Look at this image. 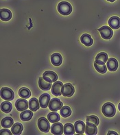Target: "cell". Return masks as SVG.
<instances>
[{"instance_id": "obj_19", "label": "cell", "mask_w": 120, "mask_h": 135, "mask_svg": "<svg viewBox=\"0 0 120 135\" xmlns=\"http://www.w3.org/2000/svg\"><path fill=\"white\" fill-rule=\"evenodd\" d=\"M80 41L82 44H84L86 46H91L93 43V40L91 38V35L88 34H82L80 37Z\"/></svg>"}, {"instance_id": "obj_12", "label": "cell", "mask_w": 120, "mask_h": 135, "mask_svg": "<svg viewBox=\"0 0 120 135\" xmlns=\"http://www.w3.org/2000/svg\"><path fill=\"white\" fill-rule=\"evenodd\" d=\"M98 133L97 126L91 122H87L85 127V134L87 135H95Z\"/></svg>"}, {"instance_id": "obj_27", "label": "cell", "mask_w": 120, "mask_h": 135, "mask_svg": "<svg viewBox=\"0 0 120 135\" xmlns=\"http://www.w3.org/2000/svg\"><path fill=\"white\" fill-rule=\"evenodd\" d=\"M47 119L49 120V122L50 123H56V122H58L60 121V115L59 114H58L56 112H51V113H50L47 115Z\"/></svg>"}, {"instance_id": "obj_26", "label": "cell", "mask_w": 120, "mask_h": 135, "mask_svg": "<svg viewBox=\"0 0 120 135\" xmlns=\"http://www.w3.org/2000/svg\"><path fill=\"white\" fill-rule=\"evenodd\" d=\"M75 127L71 123H68L65 124L64 126V134L66 135L74 134L75 133Z\"/></svg>"}, {"instance_id": "obj_35", "label": "cell", "mask_w": 120, "mask_h": 135, "mask_svg": "<svg viewBox=\"0 0 120 135\" xmlns=\"http://www.w3.org/2000/svg\"><path fill=\"white\" fill-rule=\"evenodd\" d=\"M108 2H115V0H107Z\"/></svg>"}, {"instance_id": "obj_25", "label": "cell", "mask_w": 120, "mask_h": 135, "mask_svg": "<svg viewBox=\"0 0 120 135\" xmlns=\"http://www.w3.org/2000/svg\"><path fill=\"white\" fill-rule=\"evenodd\" d=\"M33 116V113L32 110H26L24 111H22V113H21L20 118L23 121V122H26V121H29L32 119Z\"/></svg>"}, {"instance_id": "obj_32", "label": "cell", "mask_w": 120, "mask_h": 135, "mask_svg": "<svg viewBox=\"0 0 120 135\" xmlns=\"http://www.w3.org/2000/svg\"><path fill=\"white\" fill-rule=\"evenodd\" d=\"M87 122H91V123H94L96 126H98L99 123V120L97 116L95 115H90L87 117Z\"/></svg>"}, {"instance_id": "obj_1", "label": "cell", "mask_w": 120, "mask_h": 135, "mask_svg": "<svg viewBox=\"0 0 120 135\" xmlns=\"http://www.w3.org/2000/svg\"><path fill=\"white\" fill-rule=\"evenodd\" d=\"M102 111L104 116L106 117H112L115 115L116 109L113 104L111 102H107L103 105L102 108Z\"/></svg>"}, {"instance_id": "obj_14", "label": "cell", "mask_w": 120, "mask_h": 135, "mask_svg": "<svg viewBox=\"0 0 120 135\" xmlns=\"http://www.w3.org/2000/svg\"><path fill=\"white\" fill-rule=\"evenodd\" d=\"M108 25L112 29L117 30L120 27V19L118 17H111L108 20Z\"/></svg>"}, {"instance_id": "obj_8", "label": "cell", "mask_w": 120, "mask_h": 135, "mask_svg": "<svg viewBox=\"0 0 120 135\" xmlns=\"http://www.w3.org/2000/svg\"><path fill=\"white\" fill-rule=\"evenodd\" d=\"M63 84L60 81H56L51 86V93L55 96H60L62 95V89L63 87Z\"/></svg>"}, {"instance_id": "obj_7", "label": "cell", "mask_w": 120, "mask_h": 135, "mask_svg": "<svg viewBox=\"0 0 120 135\" xmlns=\"http://www.w3.org/2000/svg\"><path fill=\"white\" fill-rule=\"evenodd\" d=\"M15 107L19 111H24L29 108V103L24 98L19 99L15 102Z\"/></svg>"}, {"instance_id": "obj_29", "label": "cell", "mask_w": 120, "mask_h": 135, "mask_svg": "<svg viewBox=\"0 0 120 135\" xmlns=\"http://www.w3.org/2000/svg\"><path fill=\"white\" fill-rule=\"evenodd\" d=\"M19 95L20 96L21 98H24V99H27L29 98L31 95V92L29 89L27 88L23 87L21 88L19 91Z\"/></svg>"}, {"instance_id": "obj_18", "label": "cell", "mask_w": 120, "mask_h": 135, "mask_svg": "<svg viewBox=\"0 0 120 135\" xmlns=\"http://www.w3.org/2000/svg\"><path fill=\"white\" fill-rule=\"evenodd\" d=\"M51 62L54 66H60L63 62V57L59 53H54L51 56Z\"/></svg>"}, {"instance_id": "obj_16", "label": "cell", "mask_w": 120, "mask_h": 135, "mask_svg": "<svg viewBox=\"0 0 120 135\" xmlns=\"http://www.w3.org/2000/svg\"><path fill=\"white\" fill-rule=\"evenodd\" d=\"M108 55L105 52H100L95 57V62L98 65H105L108 61Z\"/></svg>"}, {"instance_id": "obj_24", "label": "cell", "mask_w": 120, "mask_h": 135, "mask_svg": "<svg viewBox=\"0 0 120 135\" xmlns=\"http://www.w3.org/2000/svg\"><path fill=\"white\" fill-rule=\"evenodd\" d=\"M14 121L12 118L10 117H4L1 122V125L2 127H3L4 128H10L13 126Z\"/></svg>"}, {"instance_id": "obj_2", "label": "cell", "mask_w": 120, "mask_h": 135, "mask_svg": "<svg viewBox=\"0 0 120 135\" xmlns=\"http://www.w3.org/2000/svg\"><path fill=\"white\" fill-rule=\"evenodd\" d=\"M58 11L63 15H69L72 12V6L67 2H61L58 3Z\"/></svg>"}, {"instance_id": "obj_36", "label": "cell", "mask_w": 120, "mask_h": 135, "mask_svg": "<svg viewBox=\"0 0 120 135\" xmlns=\"http://www.w3.org/2000/svg\"><path fill=\"white\" fill-rule=\"evenodd\" d=\"M118 108H119V111H120V103H119V106H118Z\"/></svg>"}, {"instance_id": "obj_31", "label": "cell", "mask_w": 120, "mask_h": 135, "mask_svg": "<svg viewBox=\"0 0 120 135\" xmlns=\"http://www.w3.org/2000/svg\"><path fill=\"white\" fill-rule=\"evenodd\" d=\"M94 67L96 70L100 74H105L107 71V67L105 65H98V63H96L95 62Z\"/></svg>"}, {"instance_id": "obj_4", "label": "cell", "mask_w": 120, "mask_h": 135, "mask_svg": "<svg viewBox=\"0 0 120 135\" xmlns=\"http://www.w3.org/2000/svg\"><path fill=\"white\" fill-rule=\"evenodd\" d=\"M48 121L49 120L47 119L45 117H41V118L39 119V120H38V127L41 132L46 133V132H49L51 129L50 122Z\"/></svg>"}, {"instance_id": "obj_6", "label": "cell", "mask_w": 120, "mask_h": 135, "mask_svg": "<svg viewBox=\"0 0 120 135\" xmlns=\"http://www.w3.org/2000/svg\"><path fill=\"white\" fill-rule=\"evenodd\" d=\"M63 106V102L58 98H53L50 100L49 104V108L50 110L53 112H56L62 108Z\"/></svg>"}, {"instance_id": "obj_33", "label": "cell", "mask_w": 120, "mask_h": 135, "mask_svg": "<svg viewBox=\"0 0 120 135\" xmlns=\"http://www.w3.org/2000/svg\"><path fill=\"white\" fill-rule=\"evenodd\" d=\"M0 133L2 135H11L12 134V132L10 131L9 130H8V128H4L3 130H1L0 131Z\"/></svg>"}, {"instance_id": "obj_5", "label": "cell", "mask_w": 120, "mask_h": 135, "mask_svg": "<svg viewBox=\"0 0 120 135\" xmlns=\"http://www.w3.org/2000/svg\"><path fill=\"white\" fill-rule=\"evenodd\" d=\"M98 31L99 32L101 36L104 39H111L113 35V31L111 27L108 26H102V27L98 29Z\"/></svg>"}, {"instance_id": "obj_30", "label": "cell", "mask_w": 120, "mask_h": 135, "mask_svg": "<svg viewBox=\"0 0 120 135\" xmlns=\"http://www.w3.org/2000/svg\"><path fill=\"white\" fill-rule=\"evenodd\" d=\"M60 114L63 117H65V118L70 116L71 114V110L70 107L67 106H63L61 109L60 110Z\"/></svg>"}, {"instance_id": "obj_10", "label": "cell", "mask_w": 120, "mask_h": 135, "mask_svg": "<svg viewBox=\"0 0 120 135\" xmlns=\"http://www.w3.org/2000/svg\"><path fill=\"white\" fill-rule=\"evenodd\" d=\"M43 78L45 80L49 82H55L58 80V75L55 72L52 71H46L43 75Z\"/></svg>"}, {"instance_id": "obj_15", "label": "cell", "mask_w": 120, "mask_h": 135, "mask_svg": "<svg viewBox=\"0 0 120 135\" xmlns=\"http://www.w3.org/2000/svg\"><path fill=\"white\" fill-rule=\"evenodd\" d=\"M106 66L110 71H115L118 68V62L115 58H111L106 62Z\"/></svg>"}, {"instance_id": "obj_23", "label": "cell", "mask_w": 120, "mask_h": 135, "mask_svg": "<svg viewBox=\"0 0 120 135\" xmlns=\"http://www.w3.org/2000/svg\"><path fill=\"white\" fill-rule=\"evenodd\" d=\"M23 130V126L22 124L20 123H15V124H13V126L11 127V132H12V134H21V132H22Z\"/></svg>"}, {"instance_id": "obj_34", "label": "cell", "mask_w": 120, "mask_h": 135, "mask_svg": "<svg viewBox=\"0 0 120 135\" xmlns=\"http://www.w3.org/2000/svg\"><path fill=\"white\" fill-rule=\"evenodd\" d=\"M108 135H111V134H115V135H117V134H118L117 133V132H114V131H110V132H108Z\"/></svg>"}, {"instance_id": "obj_20", "label": "cell", "mask_w": 120, "mask_h": 135, "mask_svg": "<svg viewBox=\"0 0 120 135\" xmlns=\"http://www.w3.org/2000/svg\"><path fill=\"white\" fill-rule=\"evenodd\" d=\"M1 19L3 21H8L12 18V12L6 8L1 9Z\"/></svg>"}, {"instance_id": "obj_28", "label": "cell", "mask_w": 120, "mask_h": 135, "mask_svg": "<svg viewBox=\"0 0 120 135\" xmlns=\"http://www.w3.org/2000/svg\"><path fill=\"white\" fill-rule=\"evenodd\" d=\"M12 109V104L9 101L3 102L1 104V110L2 111L5 113H9Z\"/></svg>"}, {"instance_id": "obj_17", "label": "cell", "mask_w": 120, "mask_h": 135, "mask_svg": "<svg viewBox=\"0 0 120 135\" xmlns=\"http://www.w3.org/2000/svg\"><path fill=\"white\" fill-rule=\"evenodd\" d=\"M39 86L40 89L43 90V91H49L50 89H51V83L45 80L43 78H39Z\"/></svg>"}, {"instance_id": "obj_22", "label": "cell", "mask_w": 120, "mask_h": 135, "mask_svg": "<svg viewBox=\"0 0 120 135\" xmlns=\"http://www.w3.org/2000/svg\"><path fill=\"white\" fill-rule=\"evenodd\" d=\"M74 127H75V132L78 134H82L84 132H85L86 125L82 121H78V122H75V124H74Z\"/></svg>"}, {"instance_id": "obj_21", "label": "cell", "mask_w": 120, "mask_h": 135, "mask_svg": "<svg viewBox=\"0 0 120 135\" xmlns=\"http://www.w3.org/2000/svg\"><path fill=\"white\" fill-rule=\"evenodd\" d=\"M40 103L39 100H38L36 98H33L30 99L29 101V108L32 111H36L39 109Z\"/></svg>"}, {"instance_id": "obj_3", "label": "cell", "mask_w": 120, "mask_h": 135, "mask_svg": "<svg viewBox=\"0 0 120 135\" xmlns=\"http://www.w3.org/2000/svg\"><path fill=\"white\" fill-rule=\"evenodd\" d=\"M1 98L6 101H12L15 98V93L12 89L8 87H3L1 89Z\"/></svg>"}, {"instance_id": "obj_9", "label": "cell", "mask_w": 120, "mask_h": 135, "mask_svg": "<svg viewBox=\"0 0 120 135\" xmlns=\"http://www.w3.org/2000/svg\"><path fill=\"white\" fill-rule=\"evenodd\" d=\"M75 89L70 83H67L63 86L62 89V95L65 97H71L74 95Z\"/></svg>"}, {"instance_id": "obj_13", "label": "cell", "mask_w": 120, "mask_h": 135, "mask_svg": "<svg viewBox=\"0 0 120 135\" xmlns=\"http://www.w3.org/2000/svg\"><path fill=\"white\" fill-rule=\"evenodd\" d=\"M39 100L40 106H41V108H45L47 106H49L51 98H50V95L48 93H43V95H41L40 96Z\"/></svg>"}, {"instance_id": "obj_11", "label": "cell", "mask_w": 120, "mask_h": 135, "mask_svg": "<svg viewBox=\"0 0 120 135\" xmlns=\"http://www.w3.org/2000/svg\"><path fill=\"white\" fill-rule=\"evenodd\" d=\"M51 132L53 134L55 135H60L64 133V126L61 123H53V125L51 127Z\"/></svg>"}]
</instances>
